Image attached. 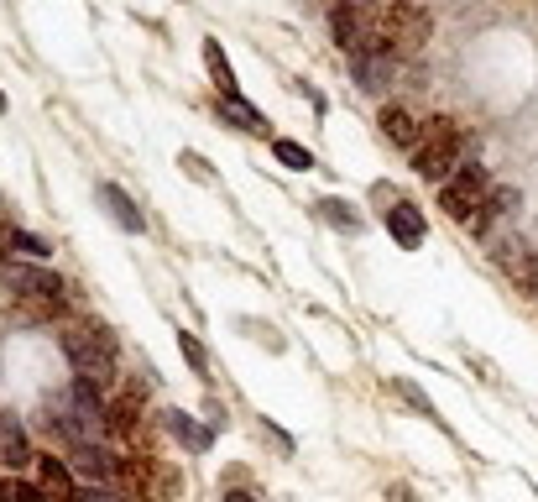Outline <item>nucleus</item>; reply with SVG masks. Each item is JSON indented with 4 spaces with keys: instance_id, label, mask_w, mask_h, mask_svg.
<instances>
[{
    "instance_id": "f257e3e1",
    "label": "nucleus",
    "mask_w": 538,
    "mask_h": 502,
    "mask_svg": "<svg viewBox=\"0 0 538 502\" xmlns=\"http://www.w3.org/2000/svg\"><path fill=\"white\" fill-rule=\"evenodd\" d=\"M48 429H58L68 445H95L105 429H110V408L100 398V387L79 377L74 387L53 393L48 398Z\"/></svg>"
},
{
    "instance_id": "f03ea898",
    "label": "nucleus",
    "mask_w": 538,
    "mask_h": 502,
    "mask_svg": "<svg viewBox=\"0 0 538 502\" xmlns=\"http://www.w3.org/2000/svg\"><path fill=\"white\" fill-rule=\"evenodd\" d=\"M330 32L340 42V53H350V58L387 53V11L371 6V0H340L330 11Z\"/></svg>"
},
{
    "instance_id": "7ed1b4c3",
    "label": "nucleus",
    "mask_w": 538,
    "mask_h": 502,
    "mask_svg": "<svg viewBox=\"0 0 538 502\" xmlns=\"http://www.w3.org/2000/svg\"><path fill=\"white\" fill-rule=\"evenodd\" d=\"M63 356L79 367L84 382L105 387L115 377V335L100 330V325H68L63 330Z\"/></svg>"
},
{
    "instance_id": "20e7f679",
    "label": "nucleus",
    "mask_w": 538,
    "mask_h": 502,
    "mask_svg": "<svg viewBox=\"0 0 538 502\" xmlns=\"http://www.w3.org/2000/svg\"><path fill=\"white\" fill-rule=\"evenodd\" d=\"M460 126L450 121V116H434L429 126H424V142H418V152H413V173L418 178H450V173H460Z\"/></svg>"
},
{
    "instance_id": "39448f33",
    "label": "nucleus",
    "mask_w": 538,
    "mask_h": 502,
    "mask_svg": "<svg viewBox=\"0 0 538 502\" xmlns=\"http://www.w3.org/2000/svg\"><path fill=\"white\" fill-rule=\"evenodd\" d=\"M382 11H387V48L418 53L434 37V21H429V11L418 6V0H387Z\"/></svg>"
},
{
    "instance_id": "423d86ee",
    "label": "nucleus",
    "mask_w": 538,
    "mask_h": 502,
    "mask_svg": "<svg viewBox=\"0 0 538 502\" xmlns=\"http://www.w3.org/2000/svg\"><path fill=\"white\" fill-rule=\"evenodd\" d=\"M486 194H491V178H486V168H460L455 178H444V189H439V210L450 215V220H471L481 204H486Z\"/></svg>"
},
{
    "instance_id": "0eeeda50",
    "label": "nucleus",
    "mask_w": 538,
    "mask_h": 502,
    "mask_svg": "<svg viewBox=\"0 0 538 502\" xmlns=\"http://www.w3.org/2000/svg\"><path fill=\"white\" fill-rule=\"evenodd\" d=\"M6 283L16 299H27L37 309H63V278L37 262H6Z\"/></svg>"
},
{
    "instance_id": "6e6552de",
    "label": "nucleus",
    "mask_w": 538,
    "mask_h": 502,
    "mask_svg": "<svg viewBox=\"0 0 538 502\" xmlns=\"http://www.w3.org/2000/svg\"><path fill=\"white\" fill-rule=\"evenodd\" d=\"M497 262L507 267V278L518 283L523 293H538V251H533V246L502 241V246H497Z\"/></svg>"
},
{
    "instance_id": "1a4fd4ad",
    "label": "nucleus",
    "mask_w": 538,
    "mask_h": 502,
    "mask_svg": "<svg viewBox=\"0 0 538 502\" xmlns=\"http://www.w3.org/2000/svg\"><path fill=\"white\" fill-rule=\"evenodd\" d=\"M115 466H121V461H115V455H110L100 440H95V445H74V471L84 476L89 487H105L110 476H115Z\"/></svg>"
},
{
    "instance_id": "9d476101",
    "label": "nucleus",
    "mask_w": 538,
    "mask_h": 502,
    "mask_svg": "<svg viewBox=\"0 0 538 502\" xmlns=\"http://www.w3.org/2000/svg\"><path fill=\"white\" fill-rule=\"evenodd\" d=\"M377 126H382V136L392 147H418V142H424V121H418L413 110H403V105H387Z\"/></svg>"
},
{
    "instance_id": "9b49d317",
    "label": "nucleus",
    "mask_w": 538,
    "mask_h": 502,
    "mask_svg": "<svg viewBox=\"0 0 538 502\" xmlns=\"http://www.w3.org/2000/svg\"><path fill=\"white\" fill-rule=\"evenodd\" d=\"M0 466H11V471L32 466V445H27V435H21V424L11 414H0Z\"/></svg>"
},
{
    "instance_id": "f8f14e48",
    "label": "nucleus",
    "mask_w": 538,
    "mask_h": 502,
    "mask_svg": "<svg viewBox=\"0 0 538 502\" xmlns=\"http://www.w3.org/2000/svg\"><path fill=\"white\" fill-rule=\"evenodd\" d=\"M162 424H168V435H173L183 450H194V455L209 450V429L194 424V414H183V408H168V414H162Z\"/></svg>"
},
{
    "instance_id": "ddd939ff",
    "label": "nucleus",
    "mask_w": 538,
    "mask_h": 502,
    "mask_svg": "<svg viewBox=\"0 0 538 502\" xmlns=\"http://www.w3.org/2000/svg\"><path fill=\"white\" fill-rule=\"evenodd\" d=\"M100 199L110 204V215H115V225H121V231H136V236L147 231V220H142V210H136V199H131L126 189H115V184H100Z\"/></svg>"
},
{
    "instance_id": "4468645a",
    "label": "nucleus",
    "mask_w": 538,
    "mask_h": 502,
    "mask_svg": "<svg viewBox=\"0 0 538 502\" xmlns=\"http://www.w3.org/2000/svg\"><path fill=\"white\" fill-rule=\"evenodd\" d=\"M387 231L397 236V246H418V241H424V215H418L413 210V204H392V210H387Z\"/></svg>"
},
{
    "instance_id": "2eb2a0df",
    "label": "nucleus",
    "mask_w": 538,
    "mask_h": 502,
    "mask_svg": "<svg viewBox=\"0 0 538 502\" xmlns=\"http://www.w3.org/2000/svg\"><path fill=\"white\" fill-rule=\"evenodd\" d=\"M350 63H356V84H361V89H371V95H382V89L392 84V63H387V53L350 58Z\"/></svg>"
},
{
    "instance_id": "dca6fc26",
    "label": "nucleus",
    "mask_w": 538,
    "mask_h": 502,
    "mask_svg": "<svg viewBox=\"0 0 538 502\" xmlns=\"http://www.w3.org/2000/svg\"><path fill=\"white\" fill-rule=\"evenodd\" d=\"M220 121H230L236 131H267V116L256 105H246L241 95H225L220 100Z\"/></svg>"
},
{
    "instance_id": "f3484780",
    "label": "nucleus",
    "mask_w": 538,
    "mask_h": 502,
    "mask_svg": "<svg viewBox=\"0 0 538 502\" xmlns=\"http://www.w3.org/2000/svg\"><path fill=\"white\" fill-rule=\"evenodd\" d=\"M37 476H42V492H48L53 502H74L79 487H74V476L63 471V461H37Z\"/></svg>"
},
{
    "instance_id": "a211bd4d",
    "label": "nucleus",
    "mask_w": 538,
    "mask_h": 502,
    "mask_svg": "<svg viewBox=\"0 0 538 502\" xmlns=\"http://www.w3.org/2000/svg\"><path fill=\"white\" fill-rule=\"evenodd\" d=\"M204 63H209V74H215V84L225 89V95H236V68H230V58L220 53V42H215V37L204 42Z\"/></svg>"
},
{
    "instance_id": "6ab92c4d",
    "label": "nucleus",
    "mask_w": 538,
    "mask_h": 502,
    "mask_svg": "<svg viewBox=\"0 0 538 502\" xmlns=\"http://www.w3.org/2000/svg\"><path fill=\"white\" fill-rule=\"evenodd\" d=\"M272 152H277V163L293 168V173H309V168H314L309 147H298V142H272Z\"/></svg>"
},
{
    "instance_id": "aec40b11",
    "label": "nucleus",
    "mask_w": 538,
    "mask_h": 502,
    "mask_svg": "<svg viewBox=\"0 0 538 502\" xmlns=\"http://www.w3.org/2000/svg\"><path fill=\"white\" fill-rule=\"evenodd\" d=\"M392 393H397V398H408V403H413V408H418V414H424V419H439V408L429 403V393H418V387H413L408 377H392Z\"/></svg>"
},
{
    "instance_id": "412c9836",
    "label": "nucleus",
    "mask_w": 538,
    "mask_h": 502,
    "mask_svg": "<svg viewBox=\"0 0 538 502\" xmlns=\"http://www.w3.org/2000/svg\"><path fill=\"white\" fill-rule=\"evenodd\" d=\"M178 351H183V361H189V367L204 377L209 372V356H204V346H199V340L189 335V330H178Z\"/></svg>"
},
{
    "instance_id": "4be33fe9",
    "label": "nucleus",
    "mask_w": 538,
    "mask_h": 502,
    "mask_svg": "<svg viewBox=\"0 0 538 502\" xmlns=\"http://www.w3.org/2000/svg\"><path fill=\"white\" fill-rule=\"evenodd\" d=\"M0 502H48V492L27 487V482H6V487H0Z\"/></svg>"
},
{
    "instance_id": "5701e85b",
    "label": "nucleus",
    "mask_w": 538,
    "mask_h": 502,
    "mask_svg": "<svg viewBox=\"0 0 538 502\" xmlns=\"http://www.w3.org/2000/svg\"><path fill=\"white\" fill-rule=\"evenodd\" d=\"M319 210H324V220H335V225H345V231H356V225H361L356 215H350V204H340V199H324Z\"/></svg>"
},
{
    "instance_id": "b1692460",
    "label": "nucleus",
    "mask_w": 538,
    "mask_h": 502,
    "mask_svg": "<svg viewBox=\"0 0 538 502\" xmlns=\"http://www.w3.org/2000/svg\"><path fill=\"white\" fill-rule=\"evenodd\" d=\"M486 204H491V210H497V215L518 210V189H491V194H486Z\"/></svg>"
},
{
    "instance_id": "393cba45",
    "label": "nucleus",
    "mask_w": 538,
    "mask_h": 502,
    "mask_svg": "<svg viewBox=\"0 0 538 502\" xmlns=\"http://www.w3.org/2000/svg\"><path fill=\"white\" fill-rule=\"evenodd\" d=\"M74 502H126L121 492H110V487H79V497Z\"/></svg>"
},
{
    "instance_id": "a878e982",
    "label": "nucleus",
    "mask_w": 538,
    "mask_h": 502,
    "mask_svg": "<svg viewBox=\"0 0 538 502\" xmlns=\"http://www.w3.org/2000/svg\"><path fill=\"white\" fill-rule=\"evenodd\" d=\"M16 246L27 251V257H48V241H37V236H27V231H16Z\"/></svg>"
},
{
    "instance_id": "bb28decb",
    "label": "nucleus",
    "mask_w": 538,
    "mask_h": 502,
    "mask_svg": "<svg viewBox=\"0 0 538 502\" xmlns=\"http://www.w3.org/2000/svg\"><path fill=\"white\" fill-rule=\"evenodd\" d=\"M183 168H189L199 184H209V168H204V157H194V152H183Z\"/></svg>"
},
{
    "instance_id": "cd10ccee",
    "label": "nucleus",
    "mask_w": 538,
    "mask_h": 502,
    "mask_svg": "<svg viewBox=\"0 0 538 502\" xmlns=\"http://www.w3.org/2000/svg\"><path fill=\"white\" fill-rule=\"evenodd\" d=\"M225 502H262V497H251V492H225Z\"/></svg>"
},
{
    "instance_id": "c85d7f7f",
    "label": "nucleus",
    "mask_w": 538,
    "mask_h": 502,
    "mask_svg": "<svg viewBox=\"0 0 538 502\" xmlns=\"http://www.w3.org/2000/svg\"><path fill=\"white\" fill-rule=\"evenodd\" d=\"M0 110H6V95H0Z\"/></svg>"
}]
</instances>
